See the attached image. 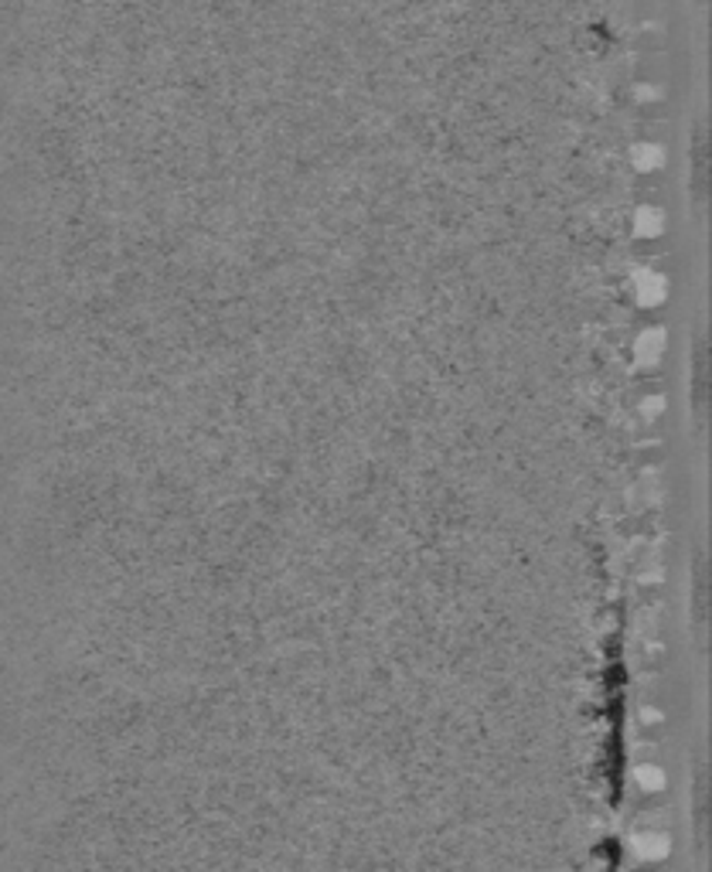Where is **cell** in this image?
I'll list each match as a JSON object with an SVG mask.
<instances>
[{"instance_id":"3","label":"cell","mask_w":712,"mask_h":872,"mask_svg":"<svg viewBox=\"0 0 712 872\" xmlns=\"http://www.w3.org/2000/svg\"><path fill=\"white\" fill-rule=\"evenodd\" d=\"M634 784L645 791V794H658V791L668 787V774L661 771V766H655V763H640L637 771H634Z\"/></svg>"},{"instance_id":"6","label":"cell","mask_w":712,"mask_h":872,"mask_svg":"<svg viewBox=\"0 0 712 872\" xmlns=\"http://www.w3.org/2000/svg\"><path fill=\"white\" fill-rule=\"evenodd\" d=\"M661 409H665V399L658 396V399H645L640 402V412H645V420H655V416H661Z\"/></svg>"},{"instance_id":"4","label":"cell","mask_w":712,"mask_h":872,"mask_svg":"<svg viewBox=\"0 0 712 872\" xmlns=\"http://www.w3.org/2000/svg\"><path fill=\"white\" fill-rule=\"evenodd\" d=\"M665 232V216L658 208H640L637 219H634V235L640 239H658Z\"/></svg>"},{"instance_id":"5","label":"cell","mask_w":712,"mask_h":872,"mask_svg":"<svg viewBox=\"0 0 712 872\" xmlns=\"http://www.w3.org/2000/svg\"><path fill=\"white\" fill-rule=\"evenodd\" d=\"M634 852L640 856V859H665L668 856V839L665 835H637L634 839Z\"/></svg>"},{"instance_id":"1","label":"cell","mask_w":712,"mask_h":872,"mask_svg":"<svg viewBox=\"0 0 712 872\" xmlns=\"http://www.w3.org/2000/svg\"><path fill=\"white\" fill-rule=\"evenodd\" d=\"M668 276L661 273H651V269H640L634 273V280H631V294L637 303H645V307H658L668 300Z\"/></svg>"},{"instance_id":"2","label":"cell","mask_w":712,"mask_h":872,"mask_svg":"<svg viewBox=\"0 0 712 872\" xmlns=\"http://www.w3.org/2000/svg\"><path fill=\"white\" fill-rule=\"evenodd\" d=\"M665 344H668L665 331H645V334L637 338V344H634V355H637V362L655 365L665 355Z\"/></svg>"},{"instance_id":"7","label":"cell","mask_w":712,"mask_h":872,"mask_svg":"<svg viewBox=\"0 0 712 872\" xmlns=\"http://www.w3.org/2000/svg\"><path fill=\"white\" fill-rule=\"evenodd\" d=\"M695 4H699V8H705V0H695Z\"/></svg>"}]
</instances>
